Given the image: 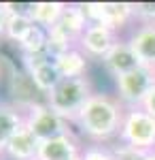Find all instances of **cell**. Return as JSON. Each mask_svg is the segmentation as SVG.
Masks as SVG:
<instances>
[{
  "mask_svg": "<svg viewBox=\"0 0 155 160\" xmlns=\"http://www.w3.org/2000/svg\"><path fill=\"white\" fill-rule=\"evenodd\" d=\"M123 113L125 107L117 96L94 92L81 109L79 118L74 120V124L79 126L81 135L87 137L92 143H108L110 139L119 137Z\"/></svg>",
  "mask_w": 155,
  "mask_h": 160,
  "instance_id": "1",
  "label": "cell"
},
{
  "mask_svg": "<svg viewBox=\"0 0 155 160\" xmlns=\"http://www.w3.org/2000/svg\"><path fill=\"white\" fill-rule=\"evenodd\" d=\"M92 94H94V88H92L89 77L62 79L58 88L45 96V102L66 122H74Z\"/></svg>",
  "mask_w": 155,
  "mask_h": 160,
  "instance_id": "2",
  "label": "cell"
},
{
  "mask_svg": "<svg viewBox=\"0 0 155 160\" xmlns=\"http://www.w3.org/2000/svg\"><path fill=\"white\" fill-rule=\"evenodd\" d=\"M117 139L121 143H125V145L140 149V152H153L155 149V118L149 115L143 107L125 109Z\"/></svg>",
  "mask_w": 155,
  "mask_h": 160,
  "instance_id": "3",
  "label": "cell"
},
{
  "mask_svg": "<svg viewBox=\"0 0 155 160\" xmlns=\"http://www.w3.org/2000/svg\"><path fill=\"white\" fill-rule=\"evenodd\" d=\"M155 88V71L138 66L136 71L128 75H121L115 79V92L117 98L125 109L130 107H143L144 98L149 96V92Z\"/></svg>",
  "mask_w": 155,
  "mask_h": 160,
  "instance_id": "4",
  "label": "cell"
},
{
  "mask_svg": "<svg viewBox=\"0 0 155 160\" xmlns=\"http://www.w3.org/2000/svg\"><path fill=\"white\" fill-rule=\"evenodd\" d=\"M26 126L30 128V132L38 141H47V139H53V137L72 132L70 122H66L64 118H60L45 100L26 111Z\"/></svg>",
  "mask_w": 155,
  "mask_h": 160,
  "instance_id": "5",
  "label": "cell"
},
{
  "mask_svg": "<svg viewBox=\"0 0 155 160\" xmlns=\"http://www.w3.org/2000/svg\"><path fill=\"white\" fill-rule=\"evenodd\" d=\"M121 38V34H117L115 30H110L104 24H89L87 30L83 32V37L79 38V49L83 51L89 60H100L113 49V45Z\"/></svg>",
  "mask_w": 155,
  "mask_h": 160,
  "instance_id": "6",
  "label": "cell"
},
{
  "mask_svg": "<svg viewBox=\"0 0 155 160\" xmlns=\"http://www.w3.org/2000/svg\"><path fill=\"white\" fill-rule=\"evenodd\" d=\"M9 94L13 98V105L19 111H28L34 105L43 102L45 96L38 92V88L34 86L32 77L28 71H24L21 66H11V75H9Z\"/></svg>",
  "mask_w": 155,
  "mask_h": 160,
  "instance_id": "7",
  "label": "cell"
},
{
  "mask_svg": "<svg viewBox=\"0 0 155 160\" xmlns=\"http://www.w3.org/2000/svg\"><path fill=\"white\" fill-rule=\"evenodd\" d=\"M102 66H104V71H106L113 79H117L121 75H128V73H132V71H136V68L140 66V62L136 58L134 49L130 47L128 38H119V41L113 45V49L102 58Z\"/></svg>",
  "mask_w": 155,
  "mask_h": 160,
  "instance_id": "8",
  "label": "cell"
},
{
  "mask_svg": "<svg viewBox=\"0 0 155 160\" xmlns=\"http://www.w3.org/2000/svg\"><path fill=\"white\" fill-rule=\"evenodd\" d=\"M128 43L143 68L155 71V24H138L132 28Z\"/></svg>",
  "mask_w": 155,
  "mask_h": 160,
  "instance_id": "9",
  "label": "cell"
},
{
  "mask_svg": "<svg viewBox=\"0 0 155 160\" xmlns=\"http://www.w3.org/2000/svg\"><path fill=\"white\" fill-rule=\"evenodd\" d=\"M81 143L79 139L68 132V135H60L47 139V141H40L38 143V154L36 160H70L74 156L81 154Z\"/></svg>",
  "mask_w": 155,
  "mask_h": 160,
  "instance_id": "10",
  "label": "cell"
},
{
  "mask_svg": "<svg viewBox=\"0 0 155 160\" xmlns=\"http://www.w3.org/2000/svg\"><path fill=\"white\" fill-rule=\"evenodd\" d=\"M7 9H9V19H7V28H4V38L17 45L24 41V37L36 24L30 17V4L7 2Z\"/></svg>",
  "mask_w": 155,
  "mask_h": 160,
  "instance_id": "11",
  "label": "cell"
},
{
  "mask_svg": "<svg viewBox=\"0 0 155 160\" xmlns=\"http://www.w3.org/2000/svg\"><path fill=\"white\" fill-rule=\"evenodd\" d=\"M38 139H36L28 126H21L13 139L7 143L4 148V154L2 158L7 160H36V154H38Z\"/></svg>",
  "mask_w": 155,
  "mask_h": 160,
  "instance_id": "12",
  "label": "cell"
},
{
  "mask_svg": "<svg viewBox=\"0 0 155 160\" xmlns=\"http://www.w3.org/2000/svg\"><path fill=\"white\" fill-rule=\"evenodd\" d=\"M53 62H55V66H58V71H60L62 79L87 77V71H89V58H87L79 47H72V49L64 51V53L58 56Z\"/></svg>",
  "mask_w": 155,
  "mask_h": 160,
  "instance_id": "13",
  "label": "cell"
},
{
  "mask_svg": "<svg viewBox=\"0 0 155 160\" xmlns=\"http://www.w3.org/2000/svg\"><path fill=\"white\" fill-rule=\"evenodd\" d=\"M21 126H26L24 111H19L13 102H0V156L4 154L7 143Z\"/></svg>",
  "mask_w": 155,
  "mask_h": 160,
  "instance_id": "14",
  "label": "cell"
},
{
  "mask_svg": "<svg viewBox=\"0 0 155 160\" xmlns=\"http://www.w3.org/2000/svg\"><path fill=\"white\" fill-rule=\"evenodd\" d=\"M24 71L30 73L32 81H34V86L38 88V92H40L43 96H47L51 90H55L58 83L62 81V75H60L58 66H55V62L51 60V58L38 62V64L30 66V68H24Z\"/></svg>",
  "mask_w": 155,
  "mask_h": 160,
  "instance_id": "15",
  "label": "cell"
},
{
  "mask_svg": "<svg viewBox=\"0 0 155 160\" xmlns=\"http://www.w3.org/2000/svg\"><path fill=\"white\" fill-rule=\"evenodd\" d=\"M64 9H66V2H51V0H43V2H32L30 4V17L36 26L45 28V30H51L53 26L58 24L64 15Z\"/></svg>",
  "mask_w": 155,
  "mask_h": 160,
  "instance_id": "16",
  "label": "cell"
},
{
  "mask_svg": "<svg viewBox=\"0 0 155 160\" xmlns=\"http://www.w3.org/2000/svg\"><path fill=\"white\" fill-rule=\"evenodd\" d=\"M58 28H62L68 37L79 45V38L83 37V32L87 30V17H85L83 9H81V4H66V9H64V15H62V19L58 22Z\"/></svg>",
  "mask_w": 155,
  "mask_h": 160,
  "instance_id": "17",
  "label": "cell"
},
{
  "mask_svg": "<svg viewBox=\"0 0 155 160\" xmlns=\"http://www.w3.org/2000/svg\"><path fill=\"white\" fill-rule=\"evenodd\" d=\"M134 19V4L132 2H104V19L102 24L108 26L119 34L125 26Z\"/></svg>",
  "mask_w": 155,
  "mask_h": 160,
  "instance_id": "18",
  "label": "cell"
},
{
  "mask_svg": "<svg viewBox=\"0 0 155 160\" xmlns=\"http://www.w3.org/2000/svg\"><path fill=\"white\" fill-rule=\"evenodd\" d=\"M19 56H34V53H45L47 51V30L34 26L28 34L24 37L21 43H17Z\"/></svg>",
  "mask_w": 155,
  "mask_h": 160,
  "instance_id": "19",
  "label": "cell"
},
{
  "mask_svg": "<svg viewBox=\"0 0 155 160\" xmlns=\"http://www.w3.org/2000/svg\"><path fill=\"white\" fill-rule=\"evenodd\" d=\"M81 160H115V156L104 143H89L81 149Z\"/></svg>",
  "mask_w": 155,
  "mask_h": 160,
  "instance_id": "20",
  "label": "cell"
},
{
  "mask_svg": "<svg viewBox=\"0 0 155 160\" xmlns=\"http://www.w3.org/2000/svg\"><path fill=\"white\" fill-rule=\"evenodd\" d=\"M108 148L113 152L115 160H143V156L147 154V152H140V149L132 148V145H125L121 141H117L115 145H108Z\"/></svg>",
  "mask_w": 155,
  "mask_h": 160,
  "instance_id": "21",
  "label": "cell"
},
{
  "mask_svg": "<svg viewBox=\"0 0 155 160\" xmlns=\"http://www.w3.org/2000/svg\"><path fill=\"white\" fill-rule=\"evenodd\" d=\"M134 4V19L138 24H155V2H132Z\"/></svg>",
  "mask_w": 155,
  "mask_h": 160,
  "instance_id": "22",
  "label": "cell"
},
{
  "mask_svg": "<svg viewBox=\"0 0 155 160\" xmlns=\"http://www.w3.org/2000/svg\"><path fill=\"white\" fill-rule=\"evenodd\" d=\"M85 17L89 24H102L104 19V2H81Z\"/></svg>",
  "mask_w": 155,
  "mask_h": 160,
  "instance_id": "23",
  "label": "cell"
},
{
  "mask_svg": "<svg viewBox=\"0 0 155 160\" xmlns=\"http://www.w3.org/2000/svg\"><path fill=\"white\" fill-rule=\"evenodd\" d=\"M143 109L149 113V115H153L155 118V88L149 92V96L144 98V102H143Z\"/></svg>",
  "mask_w": 155,
  "mask_h": 160,
  "instance_id": "24",
  "label": "cell"
},
{
  "mask_svg": "<svg viewBox=\"0 0 155 160\" xmlns=\"http://www.w3.org/2000/svg\"><path fill=\"white\" fill-rule=\"evenodd\" d=\"M7 19H9V9H7V2H0V38H4Z\"/></svg>",
  "mask_w": 155,
  "mask_h": 160,
  "instance_id": "25",
  "label": "cell"
},
{
  "mask_svg": "<svg viewBox=\"0 0 155 160\" xmlns=\"http://www.w3.org/2000/svg\"><path fill=\"white\" fill-rule=\"evenodd\" d=\"M143 160H155V149L153 152H147V154L143 156Z\"/></svg>",
  "mask_w": 155,
  "mask_h": 160,
  "instance_id": "26",
  "label": "cell"
},
{
  "mask_svg": "<svg viewBox=\"0 0 155 160\" xmlns=\"http://www.w3.org/2000/svg\"><path fill=\"white\" fill-rule=\"evenodd\" d=\"M70 160H81V154H79V156H74V158H70Z\"/></svg>",
  "mask_w": 155,
  "mask_h": 160,
  "instance_id": "27",
  "label": "cell"
},
{
  "mask_svg": "<svg viewBox=\"0 0 155 160\" xmlns=\"http://www.w3.org/2000/svg\"><path fill=\"white\" fill-rule=\"evenodd\" d=\"M0 77H2V68H0Z\"/></svg>",
  "mask_w": 155,
  "mask_h": 160,
  "instance_id": "28",
  "label": "cell"
},
{
  "mask_svg": "<svg viewBox=\"0 0 155 160\" xmlns=\"http://www.w3.org/2000/svg\"><path fill=\"white\" fill-rule=\"evenodd\" d=\"M0 160H2V156H0Z\"/></svg>",
  "mask_w": 155,
  "mask_h": 160,
  "instance_id": "29",
  "label": "cell"
}]
</instances>
